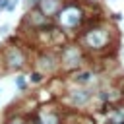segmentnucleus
I'll use <instances>...</instances> for the list:
<instances>
[{
  "mask_svg": "<svg viewBox=\"0 0 124 124\" xmlns=\"http://www.w3.org/2000/svg\"><path fill=\"white\" fill-rule=\"evenodd\" d=\"M41 122H43V124H58V118H56L54 114H45V116L41 118Z\"/></svg>",
  "mask_w": 124,
  "mask_h": 124,
  "instance_id": "obj_7",
  "label": "nucleus"
},
{
  "mask_svg": "<svg viewBox=\"0 0 124 124\" xmlns=\"http://www.w3.org/2000/svg\"><path fill=\"white\" fill-rule=\"evenodd\" d=\"M8 64H10L12 68H19V66L23 64V56H21V52H19L17 48H12V50L8 52Z\"/></svg>",
  "mask_w": 124,
  "mask_h": 124,
  "instance_id": "obj_3",
  "label": "nucleus"
},
{
  "mask_svg": "<svg viewBox=\"0 0 124 124\" xmlns=\"http://www.w3.org/2000/svg\"><path fill=\"white\" fill-rule=\"evenodd\" d=\"M79 19H81V12H79L78 8H74V6L64 8V10L60 12V23L66 25V27H76V25L79 23Z\"/></svg>",
  "mask_w": 124,
  "mask_h": 124,
  "instance_id": "obj_1",
  "label": "nucleus"
},
{
  "mask_svg": "<svg viewBox=\"0 0 124 124\" xmlns=\"http://www.w3.org/2000/svg\"><path fill=\"white\" fill-rule=\"evenodd\" d=\"M87 99H89V93L83 91V89H78V91L72 93V101L76 105H83V103H87Z\"/></svg>",
  "mask_w": 124,
  "mask_h": 124,
  "instance_id": "obj_4",
  "label": "nucleus"
},
{
  "mask_svg": "<svg viewBox=\"0 0 124 124\" xmlns=\"http://www.w3.org/2000/svg\"><path fill=\"white\" fill-rule=\"evenodd\" d=\"M41 79H43V78H41V74H39V72H35V74H31V81H33V83H39Z\"/></svg>",
  "mask_w": 124,
  "mask_h": 124,
  "instance_id": "obj_9",
  "label": "nucleus"
},
{
  "mask_svg": "<svg viewBox=\"0 0 124 124\" xmlns=\"http://www.w3.org/2000/svg\"><path fill=\"white\" fill-rule=\"evenodd\" d=\"M16 83H17V87H21V89L25 87V81H23V78H17V79H16Z\"/></svg>",
  "mask_w": 124,
  "mask_h": 124,
  "instance_id": "obj_10",
  "label": "nucleus"
},
{
  "mask_svg": "<svg viewBox=\"0 0 124 124\" xmlns=\"http://www.w3.org/2000/svg\"><path fill=\"white\" fill-rule=\"evenodd\" d=\"M12 124H19V122H12Z\"/></svg>",
  "mask_w": 124,
  "mask_h": 124,
  "instance_id": "obj_13",
  "label": "nucleus"
},
{
  "mask_svg": "<svg viewBox=\"0 0 124 124\" xmlns=\"http://www.w3.org/2000/svg\"><path fill=\"white\" fill-rule=\"evenodd\" d=\"M89 78H91V72H81V74L76 76L78 81H89Z\"/></svg>",
  "mask_w": 124,
  "mask_h": 124,
  "instance_id": "obj_8",
  "label": "nucleus"
},
{
  "mask_svg": "<svg viewBox=\"0 0 124 124\" xmlns=\"http://www.w3.org/2000/svg\"><path fill=\"white\" fill-rule=\"evenodd\" d=\"M27 124H43V122H41V120H29Z\"/></svg>",
  "mask_w": 124,
  "mask_h": 124,
  "instance_id": "obj_12",
  "label": "nucleus"
},
{
  "mask_svg": "<svg viewBox=\"0 0 124 124\" xmlns=\"http://www.w3.org/2000/svg\"><path fill=\"white\" fill-rule=\"evenodd\" d=\"M78 58H79L78 48H68V50L64 52V62H68V64H76Z\"/></svg>",
  "mask_w": 124,
  "mask_h": 124,
  "instance_id": "obj_6",
  "label": "nucleus"
},
{
  "mask_svg": "<svg viewBox=\"0 0 124 124\" xmlns=\"http://www.w3.org/2000/svg\"><path fill=\"white\" fill-rule=\"evenodd\" d=\"M105 41H107V35H105L101 29H93V31L87 33V43H89V46H93V48H101V46L105 45Z\"/></svg>",
  "mask_w": 124,
  "mask_h": 124,
  "instance_id": "obj_2",
  "label": "nucleus"
},
{
  "mask_svg": "<svg viewBox=\"0 0 124 124\" xmlns=\"http://www.w3.org/2000/svg\"><path fill=\"white\" fill-rule=\"evenodd\" d=\"M56 8H58L56 0H43V2H41V10H43L46 16L54 14V12H56Z\"/></svg>",
  "mask_w": 124,
  "mask_h": 124,
  "instance_id": "obj_5",
  "label": "nucleus"
},
{
  "mask_svg": "<svg viewBox=\"0 0 124 124\" xmlns=\"http://www.w3.org/2000/svg\"><path fill=\"white\" fill-rule=\"evenodd\" d=\"M8 4H10V0H0V10L8 8Z\"/></svg>",
  "mask_w": 124,
  "mask_h": 124,
  "instance_id": "obj_11",
  "label": "nucleus"
}]
</instances>
